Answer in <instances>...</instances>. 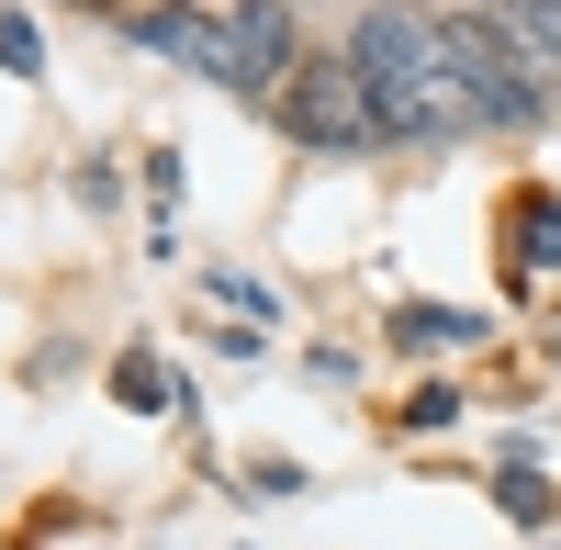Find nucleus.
Here are the masks:
<instances>
[{"label":"nucleus","mask_w":561,"mask_h":550,"mask_svg":"<svg viewBox=\"0 0 561 550\" xmlns=\"http://www.w3.org/2000/svg\"><path fill=\"white\" fill-rule=\"evenodd\" d=\"M393 337H404V348H472V337H483V314H438V303H404V314H393Z\"/></svg>","instance_id":"7"},{"label":"nucleus","mask_w":561,"mask_h":550,"mask_svg":"<svg viewBox=\"0 0 561 550\" xmlns=\"http://www.w3.org/2000/svg\"><path fill=\"white\" fill-rule=\"evenodd\" d=\"M225 34H237V90H280V79L304 68L293 0H225Z\"/></svg>","instance_id":"4"},{"label":"nucleus","mask_w":561,"mask_h":550,"mask_svg":"<svg viewBox=\"0 0 561 550\" xmlns=\"http://www.w3.org/2000/svg\"><path fill=\"white\" fill-rule=\"evenodd\" d=\"M0 68H12V79H34V68H45V45H34V23H23V12H0Z\"/></svg>","instance_id":"10"},{"label":"nucleus","mask_w":561,"mask_h":550,"mask_svg":"<svg viewBox=\"0 0 561 550\" xmlns=\"http://www.w3.org/2000/svg\"><path fill=\"white\" fill-rule=\"evenodd\" d=\"M438 23H449V57H460V79H472V113L483 124H539L550 113V68H539V45L517 34L505 0H483V12H438Z\"/></svg>","instance_id":"2"},{"label":"nucleus","mask_w":561,"mask_h":550,"mask_svg":"<svg viewBox=\"0 0 561 550\" xmlns=\"http://www.w3.org/2000/svg\"><path fill=\"white\" fill-rule=\"evenodd\" d=\"M135 34H147L158 57H180V68H203L214 90H237V34H225L203 0H158V12H135Z\"/></svg>","instance_id":"5"},{"label":"nucleus","mask_w":561,"mask_h":550,"mask_svg":"<svg viewBox=\"0 0 561 550\" xmlns=\"http://www.w3.org/2000/svg\"><path fill=\"white\" fill-rule=\"evenodd\" d=\"M517 12V34L539 45V68H550V90H561V0H505Z\"/></svg>","instance_id":"8"},{"label":"nucleus","mask_w":561,"mask_h":550,"mask_svg":"<svg viewBox=\"0 0 561 550\" xmlns=\"http://www.w3.org/2000/svg\"><path fill=\"white\" fill-rule=\"evenodd\" d=\"M517 270H561V203L517 192Z\"/></svg>","instance_id":"6"},{"label":"nucleus","mask_w":561,"mask_h":550,"mask_svg":"<svg viewBox=\"0 0 561 550\" xmlns=\"http://www.w3.org/2000/svg\"><path fill=\"white\" fill-rule=\"evenodd\" d=\"M280 124L304 135V147H337V158H359V147H382V102H370V79H359V57H304L293 79H280Z\"/></svg>","instance_id":"3"},{"label":"nucleus","mask_w":561,"mask_h":550,"mask_svg":"<svg viewBox=\"0 0 561 550\" xmlns=\"http://www.w3.org/2000/svg\"><path fill=\"white\" fill-rule=\"evenodd\" d=\"M113 404H147V416H158V404H169V371H158V359H124V371H113Z\"/></svg>","instance_id":"9"},{"label":"nucleus","mask_w":561,"mask_h":550,"mask_svg":"<svg viewBox=\"0 0 561 550\" xmlns=\"http://www.w3.org/2000/svg\"><path fill=\"white\" fill-rule=\"evenodd\" d=\"M348 57H359V79H370V102H382V124H393V135H415V147H438V135L483 124V113H472V79H460V57H449V23H438V12L370 0Z\"/></svg>","instance_id":"1"}]
</instances>
